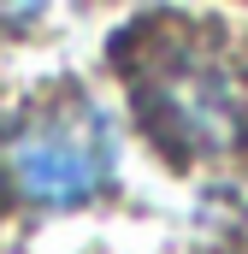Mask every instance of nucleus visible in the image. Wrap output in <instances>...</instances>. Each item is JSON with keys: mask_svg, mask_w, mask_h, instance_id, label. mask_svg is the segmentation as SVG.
I'll return each mask as SVG.
<instances>
[{"mask_svg": "<svg viewBox=\"0 0 248 254\" xmlns=\"http://www.w3.org/2000/svg\"><path fill=\"white\" fill-rule=\"evenodd\" d=\"M136 107L178 154H225L248 136V83L201 48H160L136 77Z\"/></svg>", "mask_w": 248, "mask_h": 254, "instance_id": "obj_2", "label": "nucleus"}, {"mask_svg": "<svg viewBox=\"0 0 248 254\" xmlns=\"http://www.w3.org/2000/svg\"><path fill=\"white\" fill-rule=\"evenodd\" d=\"M113 125L95 101L65 95L54 107L30 113L0 148V178L18 201L36 207H77L113 178Z\"/></svg>", "mask_w": 248, "mask_h": 254, "instance_id": "obj_1", "label": "nucleus"}]
</instances>
